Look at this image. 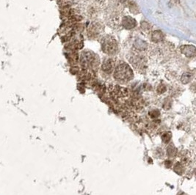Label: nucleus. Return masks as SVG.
<instances>
[{
    "instance_id": "nucleus-1",
    "label": "nucleus",
    "mask_w": 196,
    "mask_h": 195,
    "mask_svg": "<svg viewBox=\"0 0 196 195\" xmlns=\"http://www.w3.org/2000/svg\"><path fill=\"white\" fill-rule=\"evenodd\" d=\"M115 78L120 81H128L132 78V71L130 67L126 63L119 64L115 68L114 73Z\"/></svg>"
},
{
    "instance_id": "nucleus-2",
    "label": "nucleus",
    "mask_w": 196,
    "mask_h": 195,
    "mask_svg": "<svg viewBox=\"0 0 196 195\" xmlns=\"http://www.w3.org/2000/svg\"><path fill=\"white\" fill-rule=\"evenodd\" d=\"M101 48L105 53L109 54H113L116 52L118 45L114 38L112 37H106L103 40L101 43Z\"/></svg>"
},
{
    "instance_id": "nucleus-3",
    "label": "nucleus",
    "mask_w": 196,
    "mask_h": 195,
    "mask_svg": "<svg viewBox=\"0 0 196 195\" xmlns=\"http://www.w3.org/2000/svg\"><path fill=\"white\" fill-rule=\"evenodd\" d=\"M113 62L111 59H106V61H104V62L102 65V68L105 72H110L113 71Z\"/></svg>"
}]
</instances>
